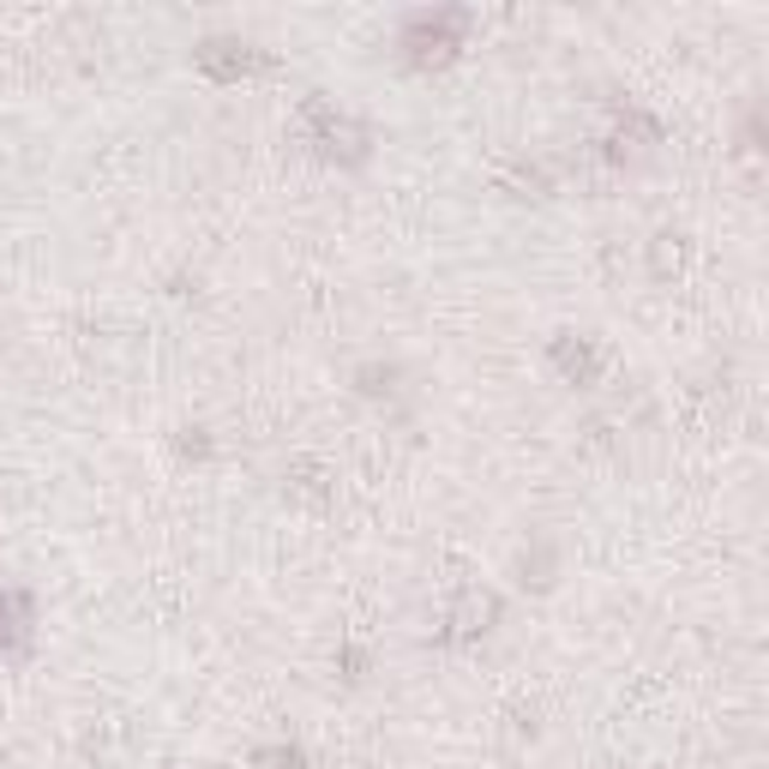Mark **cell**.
<instances>
[{"instance_id": "6da1fadb", "label": "cell", "mask_w": 769, "mask_h": 769, "mask_svg": "<svg viewBox=\"0 0 769 769\" xmlns=\"http://www.w3.org/2000/svg\"><path fill=\"white\" fill-rule=\"evenodd\" d=\"M457 31H464V12H421V19H409L403 48L427 67V60H445L457 48Z\"/></svg>"}, {"instance_id": "277c9868", "label": "cell", "mask_w": 769, "mask_h": 769, "mask_svg": "<svg viewBox=\"0 0 769 769\" xmlns=\"http://www.w3.org/2000/svg\"><path fill=\"white\" fill-rule=\"evenodd\" d=\"M481 620H493V601H487V595H464V601H457V613H452V637L481 632Z\"/></svg>"}, {"instance_id": "7a4b0ae2", "label": "cell", "mask_w": 769, "mask_h": 769, "mask_svg": "<svg viewBox=\"0 0 769 769\" xmlns=\"http://www.w3.org/2000/svg\"><path fill=\"white\" fill-rule=\"evenodd\" d=\"M199 67L211 79H241V73L259 67V55L247 43H235V36H211V43H199Z\"/></svg>"}, {"instance_id": "5b68a950", "label": "cell", "mask_w": 769, "mask_h": 769, "mask_svg": "<svg viewBox=\"0 0 769 769\" xmlns=\"http://www.w3.org/2000/svg\"><path fill=\"white\" fill-rule=\"evenodd\" d=\"M7 613H12V601H0V644H7L12 632H19V625H7Z\"/></svg>"}, {"instance_id": "3957f363", "label": "cell", "mask_w": 769, "mask_h": 769, "mask_svg": "<svg viewBox=\"0 0 769 769\" xmlns=\"http://www.w3.org/2000/svg\"><path fill=\"white\" fill-rule=\"evenodd\" d=\"M554 361H559L566 379H595V349H589V343H559Z\"/></svg>"}]
</instances>
